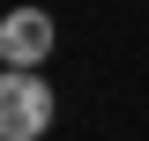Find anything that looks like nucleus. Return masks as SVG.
Instances as JSON below:
<instances>
[{
    "mask_svg": "<svg viewBox=\"0 0 149 141\" xmlns=\"http://www.w3.org/2000/svg\"><path fill=\"white\" fill-rule=\"evenodd\" d=\"M52 126V82L37 67H0V141H37Z\"/></svg>",
    "mask_w": 149,
    "mask_h": 141,
    "instance_id": "f257e3e1",
    "label": "nucleus"
},
{
    "mask_svg": "<svg viewBox=\"0 0 149 141\" xmlns=\"http://www.w3.org/2000/svg\"><path fill=\"white\" fill-rule=\"evenodd\" d=\"M52 15H45V8H8V15H0V59H8V67H45V59H52Z\"/></svg>",
    "mask_w": 149,
    "mask_h": 141,
    "instance_id": "f03ea898",
    "label": "nucleus"
},
{
    "mask_svg": "<svg viewBox=\"0 0 149 141\" xmlns=\"http://www.w3.org/2000/svg\"><path fill=\"white\" fill-rule=\"evenodd\" d=\"M0 67H8V59H0Z\"/></svg>",
    "mask_w": 149,
    "mask_h": 141,
    "instance_id": "7ed1b4c3",
    "label": "nucleus"
}]
</instances>
